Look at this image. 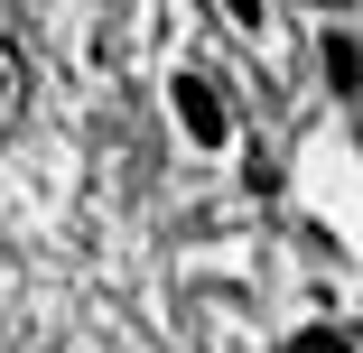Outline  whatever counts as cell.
Here are the masks:
<instances>
[{
	"label": "cell",
	"instance_id": "cell-1",
	"mask_svg": "<svg viewBox=\"0 0 363 353\" xmlns=\"http://www.w3.org/2000/svg\"><path fill=\"white\" fill-rule=\"evenodd\" d=\"M168 103H177V130L196 139V149H224V139H233V112H224V93H214L205 75H177Z\"/></svg>",
	"mask_w": 363,
	"mask_h": 353
},
{
	"label": "cell",
	"instance_id": "cell-2",
	"mask_svg": "<svg viewBox=\"0 0 363 353\" xmlns=\"http://www.w3.org/2000/svg\"><path fill=\"white\" fill-rule=\"evenodd\" d=\"M19 112H28V56L0 37V130H19Z\"/></svg>",
	"mask_w": 363,
	"mask_h": 353
},
{
	"label": "cell",
	"instance_id": "cell-3",
	"mask_svg": "<svg viewBox=\"0 0 363 353\" xmlns=\"http://www.w3.org/2000/svg\"><path fill=\"white\" fill-rule=\"evenodd\" d=\"M326 75H335V93H363V47H354L345 28L326 37Z\"/></svg>",
	"mask_w": 363,
	"mask_h": 353
},
{
	"label": "cell",
	"instance_id": "cell-4",
	"mask_svg": "<svg viewBox=\"0 0 363 353\" xmlns=\"http://www.w3.org/2000/svg\"><path fill=\"white\" fill-rule=\"evenodd\" d=\"M289 353H354V325H308Z\"/></svg>",
	"mask_w": 363,
	"mask_h": 353
},
{
	"label": "cell",
	"instance_id": "cell-5",
	"mask_svg": "<svg viewBox=\"0 0 363 353\" xmlns=\"http://www.w3.org/2000/svg\"><path fill=\"white\" fill-rule=\"evenodd\" d=\"M224 10H233V19H242V28H261V0H224Z\"/></svg>",
	"mask_w": 363,
	"mask_h": 353
}]
</instances>
